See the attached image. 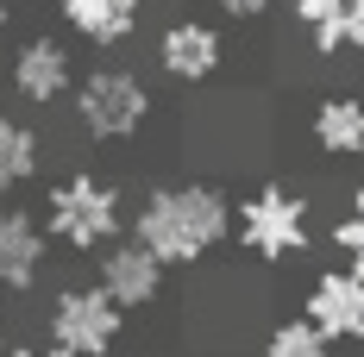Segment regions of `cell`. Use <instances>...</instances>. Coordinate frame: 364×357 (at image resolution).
I'll return each instance as SVG.
<instances>
[{
	"label": "cell",
	"mask_w": 364,
	"mask_h": 357,
	"mask_svg": "<svg viewBox=\"0 0 364 357\" xmlns=\"http://www.w3.org/2000/svg\"><path fill=\"white\" fill-rule=\"evenodd\" d=\"M132 238L164 270H195L232 245V194L220 182H157L132 214Z\"/></svg>",
	"instance_id": "6da1fadb"
},
{
	"label": "cell",
	"mask_w": 364,
	"mask_h": 357,
	"mask_svg": "<svg viewBox=\"0 0 364 357\" xmlns=\"http://www.w3.org/2000/svg\"><path fill=\"white\" fill-rule=\"evenodd\" d=\"M44 232L50 245L70 257H101L113 238H126V194L119 182L95 176V170H70L44 188Z\"/></svg>",
	"instance_id": "7a4b0ae2"
},
{
	"label": "cell",
	"mask_w": 364,
	"mask_h": 357,
	"mask_svg": "<svg viewBox=\"0 0 364 357\" xmlns=\"http://www.w3.org/2000/svg\"><path fill=\"white\" fill-rule=\"evenodd\" d=\"M151 107H157L151 82L126 63H95L70 88V119L88 144H132L151 126Z\"/></svg>",
	"instance_id": "3957f363"
},
{
	"label": "cell",
	"mask_w": 364,
	"mask_h": 357,
	"mask_svg": "<svg viewBox=\"0 0 364 357\" xmlns=\"http://www.w3.org/2000/svg\"><path fill=\"white\" fill-rule=\"evenodd\" d=\"M232 238H239V251L252 263L283 270V263L314 251V201L283 188V182H264L232 207Z\"/></svg>",
	"instance_id": "277c9868"
},
{
	"label": "cell",
	"mask_w": 364,
	"mask_h": 357,
	"mask_svg": "<svg viewBox=\"0 0 364 357\" xmlns=\"http://www.w3.org/2000/svg\"><path fill=\"white\" fill-rule=\"evenodd\" d=\"M119 332H126V307L101 282H70V288L50 295L44 339L63 345L70 357H113L119 351Z\"/></svg>",
	"instance_id": "5b68a950"
},
{
	"label": "cell",
	"mask_w": 364,
	"mask_h": 357,
	"mask_svg": "<svg viewBox=\"0 0 364 357\" xmlns=\"http://www.w3.org/2000/svg\"><path fill=\"white\" fill-rule=\"evenodd\" d=\"M6 88H13V101H26L32 113L70 101V88H75V57H70V44H63L57 32H32L26 44H13Z\"/></svg>",
	"instance_id": "8992f818"
},
{
	"label": "cell",
	"mask_w": 364,
	"mask_h": 357,
	"mask_svg": "<svg viewBox=\"0 0 364 357\" xmlns=\"http://www.w3.org/2000/svg\"><path fill=\"white\" fill-rule=\"evenodd\" d=\"M151 57H157V70L164 82H176V88H201V82H214L226 70V44L208 19H170L157 44H151Z\"/></svg>",
	"instance_id": "52a82bcc"
},
{
	"label": "cell",
	"mask_w": 364,
	"mask_h": 357,
	"mask_svg": "<svg viewBox=\"0 0 364 357\" xmlns=\"http://www.w3.org/2000/svg\"><path fill=\"white\" fill-rule=\"evenodd\" d=\"M301 314L321 326L333 345H364V276L352 263L321 270L308 282V295H301Z\"/></svg>",
	"instance_id": "ba28073f"
},
{
	"label": "cell",
	"mask_w": 364,
	"mask_h": 357,
	"mask_svg": "<svg viewBox=\"0 0 364 357\" xmlns=\"http://www.w3.org/2000/svg\"><path fill=\"white\" fill-rule=\"evenodd\" d=\"M95 282L107 288L126 314H145V307L164 301V263H157L139 238H113V245L95 257Z\"/></svg>",
	"instance_id": "9c48e42d"
},
{
	"label": "cell",
	"mask_w": 364,
	"mask_h": 357,
	"mask_svg": "<svg viewBox=\"0 0 364 357\" xmlns=\"http://www.w3.org/2000/svg\"><path fill=\"white\" fill-rule=\"evenodd\" d=\"M50 232L44 219H32L26 207H6L0 201V295H32V282L50 263Z\"/></svg>",
	"instance_id": "30bf717a"
},
{
	"label": "cell",
	"mask_w": 364,
	"mask_h": 357,
	"mask_svg": "<svg viewBox=\"0 0 364 357\" xmlns=\"http://www.w3.org/2000/svg\"><path fill=\"white\" fill-rule=\"evenodd\" d=\"M57 19L88 50H119L145 26V0H57Z\"/></svg>",
	"instance_id": "8fae6325"
},
{
	"label": "cell",
	"mask_w": 364,
	"mask_h": 357,
	"mask_svg": "<svg viewBox=\"0 0 364 357\" xmlns=\"http://www.w3.org/2000/svg\"><path fill=\"white\" fill-rule=\"evenodd\" d=\"M308 44L321 57H352L364 50V0H289Z\"/></svg>",
	"instance_id": "7c38bea8"
},
{
	"label": "cell",
	"mask_w": 364,
	"mask_h": 357,
	"mask_svg": "<svg viewBox=\"0 0 364 357\" xmlns=\"http://www.w3.org/2000/svg\"><path fill=\"white\" fill-rule=\"evenodd\" d=\"M308 138L327 157H364V101L358 94H321L308 113Z\"/></svg>",
	"instance_id": "4fadbf2b"
},
{
	"label": "cell",
	"mask_w": 364,
	"mask_h": 357,
	"mask_svg": "<svg viewBox=\"0 0 364 357\" xmlns=\"http://www.w3.org/2000/svg\"><path fill=\"white\" fill-rule=\"evenodd\" d=\"M44 170V132L19 113H0V194L26 188Z\"/></svg>",
	"instance_id": "5bb4252c"
},
{
	"label": "cell",
	"mask_w": 364,
	"mask_h": 357,
	"mask_svg": "<svg viewBox=\"0 0 364 357\" xmlns=\"http://www.w3.org/2000/svg\"><path fill=\"white\" fill-rule=\"evenodd\" d=\"M333 351H339V345H333V339L308 320V314L277 320L270 332H264V357H333Z\"/></svg>",
	"instance_id": "9a60e30c"
},
{
	"label": "cell",
	"mask_w": 364,
	"mask_h": 357,
	"mask_svg": "<svg viewBox=\"0 0 364 357\" xmlns=\"http://www.w3.org/2000/svg\"><path fill=\"white\" fill-rule=\"evenodd\" d=\"M333 245H339V263H352L364 276V214H346L333 226Z\"/></svg>",
	"instance_id": "2e32d148"
},
{
	"label": "cell",
	"mask_w": 364,
	"mask_h": 357,
	"mask_svg": "<svg viewBox=\"0 0 364 357\" xmlns=\"http://www.w3.org/2000/svg\"><path fill=\"white\" fill-rule=\"evenodd\" d=\"M214 6L226 13V19H264V13H270L277 0H214Z\"/></svg>",
	"instance_id": "e0dca14e"
},
{
	"label": "cell",
	"mask_w": 364,
	"mask_h": 357,
	"mask_svg": "<svg viewBox=\"0 0 364 357\" xmlns=\"http://www.w3.org/2000/svg\"><path fill=\"white\" fill-rule=\"evenodd\" d=\"M13 357H70V351H63V345H50V339H44V345H13Z\"/></svg>",
	"instance_id": "ac0fdd59"
},
{
	"label": "cell",
	"mask_w": 364,
	"mask_h": 357,
	"mask_svg": "<svg viewBox=\"0 0 364 357\" xmlns=\"http://www.w3.org/2000/svg\"><path fill=\"white\" fill-rule=\"evenodd\" d=\"M6 26H13V0H0V38H6Z\"/></svg>",
	"instance_id": "d6986e66"
},
{
	"label": "cell",
	"mask_w": 364,
	"mask_h": 357,
	"mask_svg": "<svg viewBox=\"0 0 364 357\" xmlns=\"http://www.w3.org/2000/svg\"><path fill=\"white\" fill-rule=\"evenodd\" d=\"M0 357H13V339H6V332H0Z\"/></svg>",
	"instance_id": "ffe728a7"
},
{
	"label": "cell",
	"mask_w": 364,
	"mask_h": 357,
	"mask_svg": "<svg viewBox=\"0 0 364 357\" xmlns=\"http://www.w3.org/2000/svg\"><path fill=\"white\" fill-rule=\"evenodd\" d=\"M176 6H182V0H176Z\"/></svg>",
	"instance_id": "44dd1931"
}]
</instances>
